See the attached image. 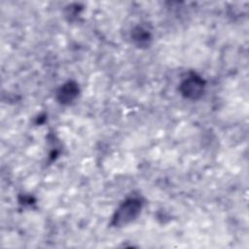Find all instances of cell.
Masks as SVG:
<instances>
[{
    "mask_svg": "<svg viewBox=\"0 0 249 249\" xmlns=\"http://www.w3.org/2000/svg\"><path fill=\"white\" fill-rule=\"evenodd\" d=\"M204 86L205 83L199 76L190 75L182 81L180 90L186 98L197 99L203 94Z\"/></svg>",
    "mask_w": 249,
    "mask_h": 249,
    "instance_id": "cell-2",
    "label": "cell"
},
{
    "mask_svg": "<svg viewBox=\"0 0 249 249\" xmlns=\"http://www.w3.org/2000/svg\"><path fill=\"white\" fill-rule=\"evenodd\" d=\"M79 89L77 84L73 82H67L57 91V99L62 104L71 103L78 95Z\"/></svg>",
    "mask_w": 249,
    "mask_h": 249,
    "instance_id": "cell-3",
    "label": "cell"
},
{
    "mask_svg": "<svg viewBox=\"0 0 249 249\" xmlns=\"http://www.w3.org/2000/svg\"><path fill=\"white\" fill-rule=\"evenodd\" d=\"M131 39L137 47L142 48L149 46L152 37L150 32L146 28L142 26H137L131 32Z\"/></svg>",
    "mask_w": 249,
    "mask_h": 249,
    "instance_id": "cell-4",
    "label": "cell"
},
{
    "mask_svg": "<svg viewBox=\"0 0 249 249\" xmlns=\"http://www.w3.org/2000/svg\"><path fill=\"white\" fill-rule=\"evenodd\" d=\"M141 210V202L135 198H129L125 200L117 210L114 217L115 225L123 226L132 222Z\"/></svg>",
    "mask_w": 249,
    "mask_h": 249,
    "instance_id": "cell-1",
    "label": "cell"
}]
</instances>
